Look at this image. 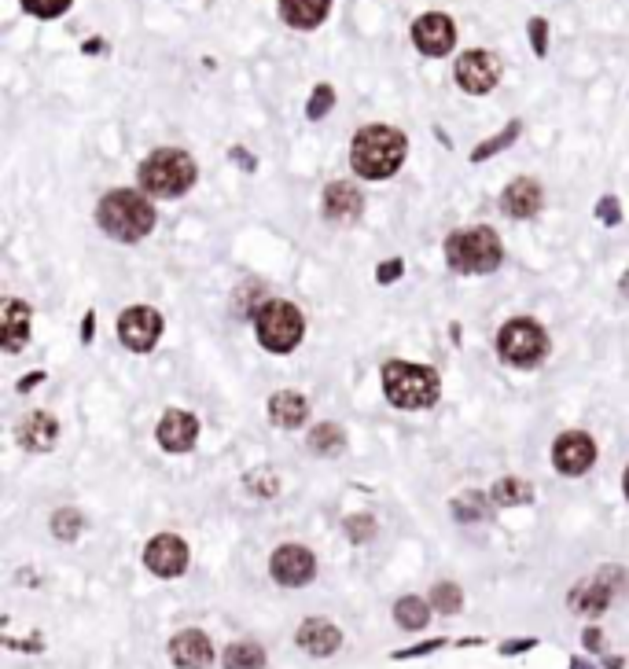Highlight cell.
Instances as JSON below:
<instances>
[{"label":"cell","instance_id":"1","mask_svg":"<svg viewBox=\"0 0 629 669\" xmlns=\"http://www.w3.org/2000/svg\"><path fill=\"white\" fill-rule=\"evenodd\" d=\"M405 155H409L405 133L383 122L357 129L354 144H350V166L365 181H387V177H394L405 166Z\"/></svg>","mask_w":629,"mask_h":669},{"label":"cell","instance_id":"2","mask_svg":"<svg viewBox=\"0 0 629 669\" xmlns=\"http://www.w3.org/2000/svg\"><path fill=\"white\" fill-rule=\"evenodd\" d=\"M155 206L151 195L133 192V188H115L107 192L96 206V225L103 228V236L118 239V243H140L155 232Z\"/></svg>","mask_w":629,"mask_h":669},{"label":"cell","instance_id":"3","mask_svg":"<svg viewBox=\"0 0 629 669\" xmlns=\"http://www.w3.org/2000/svg\"><path fill=\"white\" fill-rule=\"evenodd\" d=\"M383 394L394 409L401 412H420L431 409L438 397H442V379H438L435 368L416 361H387L383 364Z\"/></svg>","mask_w":629,"mask_h":669},{"label":"cell","instance_id":"4","mask_svg":"<svg viewBox=\"0 0 629 669\" xmlns=\"http://www.w3.org/2000/svg\"><path fill=\"white\" fill-rule=\"evenodd\" d=\"M195 177H199L195 159L181 148L151 151L148 159L137 166L140 192L151 195V199H181V195L195 184Z\"/></svg>","mask_w":629,"mask_h":669},{"label":"cell","instance_id":"5","mask_svg":"<svg viewBox=\"0 0 629 669\" xmlns=\"http://www.w3.org/2000/svg\"><path fill=\"white\" fill-rule=\"evenodd\" d=\"M504 261L501 236L486 225L475 228H460V232H449L446 239V265L453 273L464 276H486L497 273Z\"/></svg>","mask_w":629,"mask_h":669},{"label":"cell","instance_id":"6","mask_svg":"<svg viewBox=\"0 0 629 669\" xmlns=\"http://www.w3.org/2000/svg\"><path fill=\"white\" fill-rule=\"evenodd\" d=\"M254 335H258V346L269 353H295L306 339V317L295 302H284V298H269L258 317L251 320Z\"/></svg>","mask_w":629,"mask_h":669},{"label":"cell","instance_id":"7","mask_svg":"<svg viewBox=\"0 0 629 669\" xmlns=\"http://www.w3.org/2000/svg\"><path fill=\"white\" fill-rule=\"evenodd\" d=\"M497 353L512 368H538L549 357V335H545V328H541L538 320L512 317L497 331Z\"/></svg>","mask_w":629,"mask_h":669},{"label":"cell","instance_id":"8","mask_svg":"<svg viewBox=\"0 0 629 669\" xmlns=\"http://www.w3.org/2000/svg\"><path fill=\"white\" fill-rule=\"evenodd\" d=\"M162 313L151 306H129L122 317H118V339L122 346L133 353H151L162 339Z\"/></svg>","mask_w":629,"mask_h":669},{"label":"cell","instance_id":"9","mask_svg":"<svg viewBox=\"0 0 629 669\" xmlns=\"http://www.w3.org/2000/svg\"><path fill=\"white\" fill-rule=\"evenodd\" d=\"M453 78L464 92L471 96H486V92L497 89V81H501V59L486 52V48H471L464 56L457 59V67H453Z\"/></svg>","mask_w":629,"mask_h":669},{"label":"cell","instance_id":"10","mask_svg":"<svg viewBox=\"0 0 629 669\" xmlns=\"http://www.w3.org/2000/svg\"><path fill=\"white\" fill-rule=\"evenodd\" d=\"M192 563V552H188V541L177 537V533H155L144 548V567L155 574V578H181Z\"/></svg>","mask_w":629,"mask_h":669},{"label":"cell","instance_id":"11","mask_svg":"<svg viewBox=\"0 0 629 669\" xmlns=\"http://www.w3.org/2000/svg\"><path fill=\"white\" fill-rule=\"evenodd\" d=\"M269 574L284 589H302L317 578V556L306 545H280L269 556Z\"/></svg>","mask_w":629,"mask_h":669},{"label":"cell","instance_id":"12","mask_svg":"<svg viewBox=\"0 0 629 669\" xmlns=\"http://www.w3.org/2000/svg\"><path fill=\"white\" fill-rule=\"evenodd\" d=\"M412 45L420 48L427 59H442L457 45V23L442 12H424L412 23Z\"/></svg>","mask_w":629,"mask_h":669},{"label":"cell","instance_id":"13","mask_svg":"<svg viewBox=\"0 0 629 669\" xmlns=\"http://www.w3.org/2000/svg\"><path fill=\"white\" fill-rule=\"evenodd\" d=\"M596 464V442L585 431H567L552 442V467L567 478L585 475Z\"/></svg>","mask_w":629,"mask_h":669},{"label":"cell","instance_id":"14","mask_svg":"<svg viewBox=\"0 0 629 669\" xmlns=\"http://www.w3.org/2000/svg\"><path fill=\"white\" fill-rule=\"evenodd\" d=\"M155 438H159V445L166 449V453H173V456L188 453V449L195 445V438H199V416L188 409L162 412L159 427H155Z\"/></svg>","mask_w":629,"mask_h":669},{"label":"cell","instance_id":"15","mask_svg":"<svg viewBox=\"0 0 629 669\" xmlns=\"http://www.w3.org/2000/svg\"><path fill=\"white\" fill-rule=\"evenodd\" d=\"M15 438H19V445H23L26 453L45 456V453H52V449H56V442H59V420L52 416V412L37 409V412H30V416H23V420H19V427H15Z\"/></svg>","mask_w":629,"mask_h":669},{"label":"cell","instance_id":"16","mask_svg":"<svg viewBox=\"0 0 629 669\" xmlns=\"http://www.w3.org/2000/svg\"><path fill=\"white\" fill-rule=\"evenodd\" d=\"M611 600H615V567H604L596 578L582 581V585L571 592V607L578 614H589V618L604 614L607 607H611Z\"/></svg>","mask_w":629,"mask_h":669},{"label":"cell","instance_id":"17","mask_svg":"<svg viewBox=\"0 0 629 669\" xmlns=\"http://www.w3.org/2000/svg\"><path fill=\"white\" fill-rule=\"evenodd\" d=\"M30 328H34V309L26 306L23 298H8L4 313H0V346L4 353H19L30 342Z\"/></svg>","mask_w":629,"mask_h":669},{"label":"cell","instance_id":"18","mask_svg":"<svg viewBox=\"0 0 629 669\" xmlns=\"http://www.w3.org/2000/svg\"><path fill=\"white\" fill-rule=\"evenodd\" d=\"M541 206H545V192H541V184L530 181V177H515V181L501 192V210L508 217H515V221L538 217Z\"/></svg>","mask_w":629,"mask_h":669},{"label":"cell","instance_id":"19","mask_svg":"<svg viewBox=\"0 0 629 669\" xmlns=\"http://www.w3.org/2000/svg\"><path fill=\"white\" fill-rule=\"evenodd\" d=\"M295 644L313 658H328L343 647V633H339V625L328 622V618H306V622L298 625Z\"/></svg>","mask_w":629,"mask_h":669},{"label":"cell","instance_id":"20","mask_svg":"<svg viewBox=\"0 0 629 669\" xmlns=\"http://www.w3.org/2000/svg\"><path fill=\"white\" fill-rule=\"evenodd\" d=\"M170 658L177 669H206L214 662V644L203 629H184L170 640Z\"/></svg>","mask_w":629,"mask_h":669},{"label":"cell","instance_id":"21","mask_svg":"<svg viewBox=\"0 0 629 669\" xmlns=\"http://www.w3.org/2000/svg\"><path fill=\"white\" fill-rule=\"evenodd\" d=\"M321 214L328 221H357L365 214V195L350 181H332L321 195Z\"/></svg>","mask_w":629,"mask_h":669},{"label":"cell","instance_id":"22","mask_svg":"<svg viewBox=\"0 0 629 669\" xmlns=\"http://www.w3.org/2000/svg\"><path fill=\"white\" fill-rule=\"evenodd\" d=\"M269 420H273V427H280V431L302 427V423L309 420L306 394H298V390H276V394L269 397Z\"/></svg>","mask_w":629,"mask_h":669},{"label":"cell","instance_id":"23","mask_svg":"<svg viewBox=\"0 0 629 669\" xmlns=\"http://www.w3.org/2000/svg\"><path fill=\"white\" fill-rule=\"evenodd\" d=\"M280 4V19L291 30H317L332 12V0H276Z\"/></svg>","mask_w":629,"mask_h":669},{"label":"cell","instance_id":"24","mask_svg":"<svg viewBox=\"0 0 629 669\" xmlns=\"http://www.w3.org/2000/svg\"><path fill=\"white\" fill-rule=\"evenodd\" d=\"M306 445H309V453L313 456H343L346 453V431L339 427V423L324 420L309 431Z\"/></svg>","mask_w":629,"mask_h":669},{"label":"cell","instance_id":"25","mask_svg":"<svg viewBox=\"0 0 629 669\" xmlns=\"http://www.w3.org/2000/svg\"><path fill=\"white\" fill-rule=\"evenodd\" d=\"M490 497L497 508H519V504H534V486H530L527 478H497L490 489Z\"/></svg>","mask_w":629,"mask_h":669},{"label":"cell","instance_id":"26","mask_svg":"<svg viewBox=\"0 0 629 669\" xmlns=\"http://www.w3.org/2000/svg\"><path fill=\"white\" fill-rule=\"evenodd\" d=\"M453 519L457 522H486L490 519V511L497 508L493 504V497H486V493H479V489H468V493H460L453 504Z\"/></svg>","mask_w":629,"mask_h":669},{"label":"cell","instance_id":"27","mask_svg":"<svg viewBox=\"0 0 629 669\" xmlns=\"http://www.w3.org/2000/svg\"><path fill=\"white\" fill-rule=\"evenodd\" d=\"M265 302H269V298H265L262 280H243V287H236V295H232V317L254 320Z\"/></svg>","mask_w":629,"mask_h":669},{"label":"cell","instance_id":"28","mask_svg":"<svg viewBox=\"0 0 629 669\" xmlns=\"http://www.w3.org/2000/svg\"><path fill=\"white\" fill-rule=\"evenodd\" d=\"M394 622H398L401 629H409V633L427 629V622H431V603L420 600V596H401V600L394 603Z\"/></svg>","mask_w":629,"mask_h":669},{"label":"cell","instance_id":"29","mask_svg":"<svg viewBox=\"0 0 629 669\" xmlns=\"http://www.w3.org/2000/svg\"><path fill=\"white\" fill-rule=\"evenodd\" d=\"M269 655H265V647L251 644V640H243V644H229L225 647V655H221V666L225 669H265Z\"/></svg>","mask_w":629,"mask_h":669},{"label":"cell","instance_id":"30","mask_svg":"<svg viewBox=\"0 0 629 669\" xmlns=\"http://www.w3.org/2000/svg\"><path fill=\"white\" fill-rule=\"evenodd\" d=\"M519 133H523V122L519 118H512V122L504 125L501 133H493L490 140H482L479 148L471 151V162H486V159H493V155H501V151H508L519 140Z\"/></svg>","mask_w":629,"mask_h":669},{"label":"cell","instance_id":"31","mask_svg":"<svg viewBox=\"0 0 629 669\" xmlns=\"http://www.w3.org/2000/svg\"><path fill=\"white\" fill-rule=\"evenodd\" d=\"M48 526H52V537H56V541L74 545V541L81 537V530H85V515H81L78 508H59Z\"/></svg>","mask_w":629,"mask_h":669},{"label":"cell","instance_id":"32","mask_svg":"<svg viewBox=\"0 0 629 669\" xmlns=\"http://www.w3.org/2000/svg\"><path fill=\"white\" fill-rule=\"evenodd\" d=\"M431 607H435L438 614H457L460 607H464V592H460V585H453V581H438L435 589H431Z\"/></svg>","mask_w":629,"mask_h":669},{"label":"cell","instance_id":"33","mask_svg":"<svg viewBox=\"0 0 629 669\" xmlns=\"http://www.w3.org/2000/svg\"><path fill=\"white\" fill-rule=\"evenodd\" d=\"M243 482H247V489H251L254 497H276V493H280V475H276L273 467H254V471H247V478H243Z\"/></svg>","mask_w":629,"mask_h":669},{"label":"cell","instance_id":"34","mask_svg":"<svg viewBox=\"0 0 629 669\" xmlns=\"http://www.w3.org/2000/svg\"><path fill=\"white\" fill-rule=\"evenodd\" d=\"M332 107H335V89H332V85H317V89L309 92L306 118H309V122H321L324 114H332Z\"/></svg>","mask_w":629,"mask_h":669},{"label":"cell","instance_id":"35","mask_svg":"<svg viewBox=\"0 0 629 669\" xmlns=\"http://www.w3.org/2000/svg\"><path fill=\"white\" fill-rule=\"evenodd\" d=\"M343 530H346V537H350V541H354V545H368V541H372V537H376V519H372V515H365V511H361V515H350V519L343 522Z\"/></svg>","mask_w":629,"mask_h":669},{"label":"cell","instance_id":"36","mask_svg":"<svg viewBox=\"0 0 629 669\" xmlns=\"http://www.w3.org/2000/svg\"><path fill=\"white\" fill-rule=\"evenodd\" d=\"M74 0H23V12H30L34 19H59L70 12Z\"/></svg>","mask_w":629,"mask_h":669},{"label":"cell","instance_id":"37","mask_svg":"<svg viewBox=\"0 0 629 669\" xmlns=\"http://www.w3.org/2000/svg\"><path fill=\"white\" fill-rule=\"evenodd\" d=\"M527 34H530V45H534V56L538 59L549 56V19L534 15V19L527 23Z\"/></svg>","mask_w":629,"mask_h":669},{"label":"cell","instance_id":"38","mask_svg":"<svg viewBox=\"0 0 629 669\" xmlns=\"http://www.w3.org/2000/svg\"><path fill=\"white\" fill-rule=\"evenodd\" d=\"M596 217H600V225L615 228L622 221V203H618L615 195H604L600 203H596Z\"/></svg>","mask_w":629,"mask_h":669},{"label":"cell","instance_id":"39","mask_svg":"<svg viewBox=\"0 0 629 669\" xmlns=\"http://www.w3.org/2000/svg\"><path fill=\"white\" fill-rule=\"evenodd\" d=\"M401 273H405V261H401V258L379 261V265H376V284H398Z\"/></svg>","mask_w":629,"mask_h":669},{"label":"cell","instance_id":"40","mask_svg":"<svg viewBox=\"0 0 629 669\" xmlns=\"http://www.w3.org/2000/svg\"><path fill=\"white\" fill-rule=\"evenodd\" d=\"M438 647H446V640H427V644H420V647H412V651H398V662L401 658H420V655H431V651H438Z\"/></svg>","mask_w":629,"mask_h":669},{"label":"cell","instance_id":"41","mask_svg":"<svg viewBox=\"0 0 629 669\" xmlns=\"http://www.w3.org/2000/svg\"><path fill=\"white\" fill-rule=\"evenodd\" d=\"M229 159H232V162H240V166H243V170H247V173L258 170V162H254V155H251V151H247V148H232V151H229Z\"/></svg>","mask_w":629,"mask_h":669},{"label":"cell","instance_id":"42","mask_svg":"<svg viewBox=\"0 0 629 669\" xmlns=\"http://www.w3.org/2000/svg\"><path fill=\"white\" fill-rule=\"evenodd\" d=\"M582 644L589 647V651H604V633H600L596 625H589V629L582 633Z\"/></svg>","mask_w":629,"mask_h":669},{"label":"cell","instance_id":"43","mask_svg":"<svg viewBox=\"0 0 629 669\" xmlns=\"http://www.w3.org/2000/svg\"><path fill=\"white\" fill-rule=\"evenodd\" d=\"M534 644H538L534 636L530 640H508V644H501V655H519V651H530Z\"/></svg>","mask_w":629,"mask_h":669},{"label":"cell","instance_id":"44","mask_svg":"<svg viewBox=\"0 0 629 669\" xmlns=\"http://www.w3.org/2000/svg\"><path fill=\"white\" fill-rule=\"evenodd\" d=\"M92 335H96V313H85V317H81V342H85V346H89L92 342Z\"/></svg>","mask_w":629,"mask_h":669},{"label":"cell","instance_id":"45","mask_svg":"<svg viewBox=\"0 0 629 669\" xmlns=\"http://www.w3.org/2000/svg\"><path fill=\"white\" fill-rule=\"evenodd\" d=\"M41 383H45V372L23 375V379H19V394H30V390H34V386H41Z\"/></svg>","mask_w":629,"mask_h":669},{"label":"cell","instance_id":"46","mask_svg":"<svg viewBox=\"0 0 629 669\" xmlns=\"http://www.w3.org/2000/svg\"><path fill=\"white\" fill-rule=\"evenodd\" d=\"M571 669H596V666H593V662H589V658L578 655V658H571Z\"/></svg>","mask_w":629,"mask_h":669},{"label":"cell","instance_id":"47","mask_svg":"<svg viewBox=\"0 0 629 669\" xmlns=\"http://www.w3.org/2000/svg\"><path fill=\"white\" fill-rule=\"evenodd\" d=\"M85 52H92V56H96V52H103V41H100V37H92V41H85Z\"/></svg>","mask_w":629,"mask_h":669},{"label":"cell","instance_id":"48","mask_svg":"<svg viewBox=\"0 0 629 669\" xmlns=\"http://www.w3.org/2000/svg\"><path fill=\"white\" fill-rule=\"evenodd\" d=\"M607 662V669H626V662H622V658H604Z\"/></svg>","mask_w":629,"mask_h":669},{"label":"cell","instance_id":"49","mask_svg":"<svg viewBox=\"0 0 629 669\" xmlns=\"http://www.w3.org/2000/svg\"><path fill=\"white\" fill-rule=\"evenodd\" d=\"M622 493H626V500H629V467H626V475H622Z\"/></svg>","mask_w":629,"mask_h":669},{"label":"cell","instance_id":"50","mask_svg":"<svg viewBox=\"0 0 629 669\" xmlns=\"http://www.w3.org/2000/svg\"><path fill=\"white\" fill-rule=\"evenodd\" d=\"M622 291H626V295H629V273H626V280H622Z\"/></svg>","mask_w":629,"mask_h":669}]
</instances>
